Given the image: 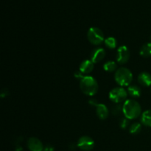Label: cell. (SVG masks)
<instances>
[{
	"label": "cell",
	"instance_id": "obj_15",
	"mask_svg": "<svg viewBox=\"0 0 151 151\" xmlns=\"http://www.w3.org/2000/svg\"><path fill=\"white\" fill-rule=\"evenodd\" d=\"M140 55L144 58H147L151 56V42L144 44L141 47L139 51Z\"/></svg>",
	"mask_w": 151,
	"mask_h": 151
},
{
	"label": "cell",
	"instance_id": "obj_5",
	"mask_svg": "<svg viewBox=\"0 0 151 151\" xmlns=\"http://www.w3.org/2000/svg\"><path fill=\"white\" fill-rule=\"evenodd\" d=\"M128 91L123 87H116L109 92V99L116 104L125 102L128 97Z\"/></svg>",
	"mask_w": 151,
	"mask_h": 151
},
{
	"label": "cell",
	"instance_id": "obj_2",
	"mask_svg": "<svg viewBox=\"0 0 151 151\" xmlns=\"http://www.w3.org/2000/svg\"><path fill=\"white\" fill-rule=\"evenodd\" d=\"M80 88L82 92L87 96H93L98 91V83L94 78L84 75L80 82Z\"/></svg>",
	"mask_w": 151,
	"mask_h": 151
},
{
	"label": "cell",
	"instance_id": "obj_24",
	"mask_svg": "<svg viewBox=\"0 0 151 151\" xmlns=\"http://www.w3.org/2000/svg\"><path fill=\"white\" fill-rule=\"evenodd\" d=\"M150 41H151V35H150Z\"/></svg>",
	"mask_w": 151,
	"mask_h": 151
},
{
	"label": "cell",
	"instance_id": "obj_11",
	"mask_svg": "<svg viewBox=\"0 0 151 151\" xmlns=\"http://www.w3.org/2000/svg\"><path fill=\"white\" fill-rule=\"evenodd\" d=\"M137 80L139 83L142 86L148 87L151 86V75L148 72H143L140 73L137 78Z\"/></svg>",
	"mask_w": 151,
	"mask_h": 151
},
{
	"label": "cell",
	"instance_id": "obj_10",
	"mask_svg": "<svg viewBox=\"0 0 151 151\" xmlns=\"http://www.w3.org/2000/svg\"><path fill=\"white\" fill-rule=\"evenodd\" d=\"M94 67V63L91 60H85L80 65L79 70L83 75H87L92 72Z\"/></svg>",
	"mask_w": 151,
	"mask_h": 151
},
{
	"label": "cell",
	"instance_id": "obj_22",
	"mask_svg": "<svg viewBox=\"0 0 151 151\" xmlns=\"http://www.w3.org/2000/svg\"><path fill=\"white\" fill-rule=\"evenodd\" d=\"M75 77L77 78V79L81 80L83 78L84 75H83V74H82L79 71V72H75Z\"/></svg>",
	"mask_w": 151,
	"mask_h": 151
},
{
	"label": "cell",
	"instance_id": "obj_21",
	"mask_svg": "<svg viewBox=\"0 0 151 151\" xmlns=\"http://www.w3.org/2000/svg\"><path fill=\"white\" fill-rule=\"evenodd\" d=\"M88 103H89L91 106H95V107L99 104L98 102L97 101V100H96V99H91V100L88 101Z\"/></svg>",
	"mask_w": 151,
	"mask_h": 151
},
{
	"label": "cell",
	"instance_id": "obj_12",
	"mask_svg": "<svg viewBox=\"0 0 151 151\" xmlns=\"http://www.w3.org/2000/svg\"><path fill=\"white\" fill-rule=\"evenodd\" d=\"M96 113L100 119H106L109 116V111L106 105L103 103H99L96 106Z\"/></svg>",
	"mask_w": 151,
	"mask_h": 151
},
{
	"label": "cell",
	"instance_id": "obj_16",
	"mask_svg": "<svg viewBox=\"0 0 151 151\" xmlns=\"http://www.w3.org/2000/svg\"><path fill=\"white\" fill-rule=\"evenodd\" d=\"M103 69L106 72H113L114 71L117 70V64L115 61L113 60H109L103 65Z\"/></svg>",
	"mask_w": 151,
	"mask_h": 151
},
{
	"label": "cell",
	"instance_id": "obj_18",
	"mask_svg": "<svg viewBox=\"0 0 151 151\" xmlns=\"http://www.w3.org/2000/svg\"><path fill=\"white\" fill-rule=\"evenodd\" d=\"M142 125L139 122H134L130 125L129 131L132 134H137L141 131Z\"/></svg>",
	"mask_w": 151,
	"mask_h": 151
},
{
	"label": "cell",
	"instance_id": "obj_17",
	"mask_svg": "<svg viewBox=\"0 0 151 151\" xmlns=\"http://www.w3.org/2000/svg\"><path fill=\"white\" fill-rule=\"evenodd\" d=\"M105 44L106 47L111 50H114L117 46V41H116V38L114 37H109L106 39H105Z\"/></svg>",
	"mask_w": 151,
	"mask_h": 151
},
{
	"label": "cell",
	"instance_id": "obj_8",
	"mask_svg": "<svg viewBox=\"0 0 151 151\" xmlns=\"http://www.w3.org/2000/svg\"><path fill=\"white\" fill-rule=\"evenodd\" d=\"M27 147L30 151H43L44 148L42 142L35 137H31L28 139Z\"/></svg>",
	"mask_w": 151,
	"mask_h": 151
},
{
	"label": "cell",
	"instance_id": "obj_1",
	"mask_svg": "<svg viewBox=\"0 0 151 151\" xmlns=\"http://www.w3.org/2000/svg\"><path fill=\"white\" fill-rule=\"evenodd\" d=\"M122 113L127 119H137L142 114L141 106L135 100H126L122 105Z\"/></svg>",
	"mask_w": 151,
	"mask_h": 151
},
{
	"label": "cell",
	"instance_id": "obj_7",
	"mask_svg": "<svg viewBox=\"0 0 151 151\" xmlns=\"http://www.w3.org/2000/svg\"><path fill=\"white\" fill-rule=\"evenodd\" d=\"M78 147L82 150L89 151L94 148V142L90 137L83 136L78 139Z\"/></svg>",
	"mask_w": 151,
	"mask_h": 151
},
{
	"label": "cell",
	"instance_id": "obj_9",
	"mask_svg": "<svg viewBox=\"0 0 151 151\" xmlns=\"http://www.w3.org/2000/svg\"><path fill=\"white\" fill-rule=\"evenodd\" d=\"M106 57V51L103 48H96L91 54V60L94 63L100 62Z\"/></svg>",
	"mask_w": 151,
	"mask_h": 151
},
{
	"label": "cell",
	"instance_id": "obj_14",
	"mask_svg": "<svg viewBox=\"0 0 151 151\" xmlns=\"http://www.w3.org/2000/svg\"><path fill=\"white\" fill-rule=\"evenodd\" d=\"M142 123L147 127H151V110H147L142 114Z\"/></svg>",
	"mask_w": 151,
	"mask_h": 151
},
{
	"label": "cell",
	"instance_id": "obj_23",
	"mask_svg": "<svg viewBox=\"0 0 151 151\" xmlns=\"http://www.w3.org/2000/svg\"><path fill=\"white\" fill-rule=\"evenodd\" d=\"M43 151H53V147H50V146H47L46 147H44Z\"/></svg>",
	"mask_w": 151,
	"mask_h": 151
},
{
	"label": "cell",
	"instance_id": "obj_4",
	"mask_svg": "<svg viewBox=\"0 0 151 151\" xmlns=\"http://www.w3.org/2000/svg\"><path fill=\"white\" fill-rule=\"evenodd\" d=\"M87 38L91 44L96 46L100 45L103 41H105V37L103 31L100 28L96 27L89 28L87 32Z\"/></svg>",
	"mask_w": 151,
	"mask_h": 151
},
{
	"label": "cell",
	"instance_id": "obj_19",
	"mask_svg": "<svg viewBox=\"0 0 151 151\" xmlns=\"http://www.w3.org/2000/svg\"><path fill=\"white\" fill-rule=\"evenodd\" d=\"M111 112L114 116L119 115L122 112V106L119 104L114 105V106L111 108Z\"/></svg>",
	"mask_w": 151,
	"mask_h": 151
},
{
	"label": "cell",
	"instance_id": "obj_13",
	"mask_svg": "<svg viewBox=\"0 0 151 151\" xmlns=\"http://www.w3.org/2000/svg\"><path fill=\"white\" fill-rule=\"evenodd\" d=\"M127 91H128V94H129L131 97H134V98L139 97L142 94L141 88H140L138 86H136V85L129 86L128 87Z\"/></svg>",
	"mask_w": 151,
	"mask_h": 151
},
{
	"label": "cell",
	"instance_id": "obj_6",
	"mask_svg": "<svg viewBox=\"0 0 151 151\" xmlns=\"http://www.w3.org/2000/svg\"><path fill=\"white\" fill-rule=\"evenodd\" d=\"M116 61L119 64H125L130 58V51L126 46H121L116 52Z\"/></svg>",
	"mask_w": 151,
	"mask_h": 151
},
{
	"label": "cell",
	"instance_id": "obj_20",
	"mask_svg": "<svg viewBox=\"0 0 151 151\" xmlns=\"http://www.w3.org/2000/svg\"><path fill=\"white\" fill-rule=\"evenodd\" d=\"M129 119L125 118H122L121 119L120 122H119V126H120L121 128L122 129H125L126 128H128V125H129Z\"/></svg>",
	"mask_w": 151,
	"mask_h": 151
},
{
	"label": "cell",
	"instance_id": "obj_3",
	"mask_svg": "<svg viewBox=\"0 0 151 151\" xmlns=\"http://www.w3.org/2000/svg\"><path fill=\"white\" fill-rule=\"evenodd\" d=\"M114 79L121 87L129 86L133 81V74L128 68L121 67L115 72Z\"/></svg>",
	"mask_w": 151,
	"mask_h": 151
}]
</instances>
